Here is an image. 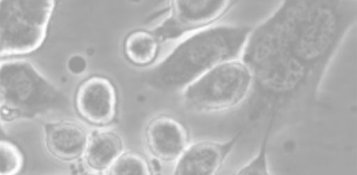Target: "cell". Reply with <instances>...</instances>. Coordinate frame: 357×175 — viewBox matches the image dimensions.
Segmentation results:
<instances>
[{"instance_id": "obj_1", "label": "cell", "mask_w": 357, "mask_h": 175, "mask_svg": "<svg viewBox=\"0 0 357 175\" xmlns=\"http://www.w3.org/2000/svg\"><path fill=\"white\" fill-rule=\"evenodd\" d=\"M356 19V0H294L265 20L289 55L323 81Z\"/></svg>"}, {"instance_id": "obj_2", "label": "cell", "mask_w": 357, "mask_h": 175, "mask_svg": "<svg viewBox=\"0 0 357 175\" xmlns=\"http://www.w3.org/2000/svg\"><path fill=\"white\" fill-rule=\"evenodd\" d=\"M252 27L216 24L191 33L146 75L162 91L183 90L214 66L241 59Z\"/></svg>"}, {"instance_id": "obj_3", "label": "cell", "mask_w": 357, "mask_h": 175, "mask_svg": "<svg viewBox=\"0 0 357 175\" xmlns=\"http://www.w3.org/2000/svg\"><path fill=\"white\" fill-rule=\"evenodd\" d=\"M66 96L29 61H0V121L68 110Z\"/></svg>"}, {"instance_id": "obj_4", "label": "cell", "mask_w": 357, "mask_h": 175, "mask_svg": "<svg viewBox=\"0 0 357 175\" xmlns=\"http://www.w3.org/2000/svg\"><path fill=\"white\" fill-rule=\"evenodd\" d=\"M252 88L250 68L241 59H237L206 72L183 90V98L197 112H222L241 105L250 98Z\"/></svg>"}, {"instance_id": "obj_5", "label": "cell", "mask_w": 357, "mask_h": 175, "mask_svg": "<svg viewBox=\"0 0 357 175\" xmlns=\"http://www.w3.org/2000/svg\"><path fill=\"white\" fill-rule=\"evenodd\" d=\"M55 2L0 1V57L29 54L45 40Z\"/></svg>"}, {"instance_id": "obj_6", "label": "cell", "mask_w": 357, "mask_h": 175, "mask_svg": "<svg viewBox=\"0 0 357 175\" xmlns=\"http://www.w3.org/2000/svg\"><path fill=\"white\" fill-rule=\"evenodd\" d=\"M237 3L218 0L171 1L169 15L153 31L160 41L195 32L218 24Z\"/></svg>"}, {"instance_id": "obj_7", "label": "cell", "mask_w": 357, "mask_h": 175, "mask_svg": "<svg viewBox=\"0 0 357 175\" xmlns=\"http://www.w3.org/2000/svg\"><path fill=\"white\" fill-rule=\"evenodd\" d=\"M75 107L80 117L99 127L112 123L117 115L118 96L113 82L102 75H91L78 86Z\"/></svg>"}, {"instance_id": "obj_8", "label": "cell", "mask_w": 357, "mask_h": 175, "mask_svg": "<svg viewBox=\"0 0 357 175\" xmlns=\"http://www.w3.org/2000/svg\"><path fill=\"white\" fill-rule=\"evenodd\" d=\"M248 128L245 124L235 135L225 141L201 140L189 144L175 160L174 174H218Z\"/></svg>"}, {"instance_id": "obj_9", "label": "cell", "mask_w": 357, "mask_h": 175, "mask_svg": "<svg viewBox=\"0 0 357 175\" xmlns=\"http://www.w3.org/2000/svg\"><path fill=\"white\" fill-rule=\"evenodd\" d=\"M145 140L151 153L158 159L175 161L189 144L186 127L177 119L160 114L146 125Z\"/></svg>"}, {"instance_id": "obj_10", "label": "cell", "mask_w": 357, "mask_h": 175, "mask_svg": "<svg viewBox=\"0 0 357 175\" xmlns=\"http://www.w3.org/2000/svg\"><path fill=\"white\" fill-rule=\"evenodd\" d=\"M89 135L82 125L73 121H56L45 125L48 151L63 161H73L83 157Z\"/></svg>"}, {"instance_id": "obj_11", "label": "cell", "mask_w": 357, "mask_h": 175, "mask_svg": "<svg viewBox=\"0 0 357 175\" xmlns=\"http://www.w3.org/2000/svg\"><path fill=\"white\" fill-rule=\"evenodd\" d=\"M123 151V140L117 132L96 130L89 133L82 158L91 171L105 173Z\"/></svg>"}, {"instance_id": "obj_12", "label": "cell", "mask_w": 357, "mask_h": 175, "mask_svg": "<svg viewBox=\"0 0 357 175\" xmlns=\"http://www.w3.org/2000/svg\"><path fill=\"white\" fill-rule=\"evenodd\" d=\"M160 42L153 31L144 29L132 31L123 42L125 57L136 66H148L158 57Z\"/></svg>"}, {"instance_id": "obj_13", "label": "cell", "mask_w": 357, "mask_h": 175, "mask_svg": "<svg viewBox=\"0 0 357 175\" xmlns=\"http://www.w3.org/2000/svg\"><path fill=\"white\" fill-rule=\"evenodd\" d=\"M148 160L141 154L134 151H123L105 172L107 174H152Z\"/></svg>"}, {"instance_id": "obj_14", "label": "cell", "mask_w": 357, "mask_h": 175, "mask_svg": "<svg viewBox=\"0 0 357 175\" xmlns=\"http://www.w3.org/2000/svg\"><path fill=\"white\" fill-rule=\"evenodd\" d=\"M273 134L271 124L267 123L264 136L255 155L237 169V174H271L268 162V144Z\"/></svg>"}, {"instance_id": "obj_15", "label": "cell", "mask_w": 357, "mask_h": 175, "mask_svg": "<svg viewBox=\"0 0 357 175\" xmlns=\"http://www.w3.org/2000/svg\"><path fill=\"white\" fill-rule=\"evenodd\" d=\"M24 165V156L13 142L0 136V175L20 173Z\"/></svg>"}, {"instance_id": "obj_16", "label": "cell", "mask_w": 357, "mask_h": 175, "mask_svg": "<svg viewBox=\"0 0 357 175\" xmlns=\"http://www.w3.org/2000/svg\"><path fill=\"white\" fill-rule=\"evenodd\" d=\"M86 66V63L82 57L75 56L71 57L68 63V67L70 72L75 74L82 73Z\"/></svg>"}]
</instances>
